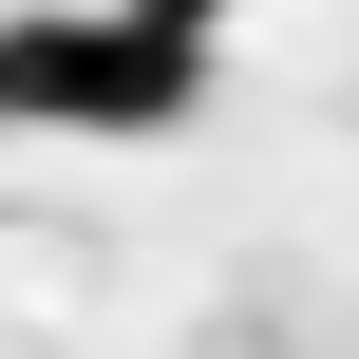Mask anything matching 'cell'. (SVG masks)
I'll list each match as a JSON object with an SVG mask.
<instances>
[{"instance_id":"6da1fadb","label":"cell","mask_w":359,"mask_h":359,"mask_svg":"<svg viewBox=\"0 0 359 359\" xmlns=\"http://www.w3.org/2000/svg\"><path fill=\"white\" fill-rule=\"evenodd\" d=\"M0 57H19V114H57V133H170L208 95V38L151 19V0H114V19H0Z\"/></svg>"},{"instance_id":"7a4b0ae2","label":"cell","mask_w":359,"mask_h":359,"mask_svg":"<svg viewBox=\"0 0 359 359\" xmlns=\"http://www.w3.org/2000/svg\"><path fill=\"white\" fill-rule=\"evenodd\" d=\"M0 133H19V57H0Z\"/></svg>"}]
</instances>
